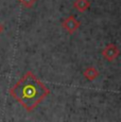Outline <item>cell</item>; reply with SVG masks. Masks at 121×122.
Here are the masks:
<instances>
[{
    "mask_svg": "<svg viewBox=\"0 0 121 122\" xmlns=\"http://www.w3.org/2000/svg\"><path fill=\"white\" fill-rule=\"evenodd\" d=\"M80 25H81V22L76 19L74 15L68 16V17L65 18L62 21L63 29L69 34H73L74 32H76L79 30V28H80Z\"/></svg>",
    "mask_w": 121,
    "mask_h": 122,
    "instance_id": "obj_2",
    "label": "cell"
},
{
    "mask_svg": "<svg viewBox=\"0 0 121 122\" xmlns=\"http://www.w3.org/2000/svg\"><path fill=\"white\" fill-rule=\"evenodd\" d=\"M120 50L117 45L115 44H108L105 48L102 50V55L107 62H113L119 56Z\"/></svg>",
    "mask_w": 121,
    "mask_h": 122,
    "instance_id": "obj_3",
    "label": "cell"
},
{
    "mask_svg": "<svg viewBox=\"0 0 121 122\" xmlns=\"http://www.w3.org/2000/svg\"><path fill=\"white\" fill-rule=\"evenodd\" d=\"M10 95L28 112H32L50 93L49 87L33 72L28 71L10 89Z\"/></svg>",
    "mask_w": 121,
    "mask_h": 122,
    "instance_id": "obj_1",
    "label": "cell"
},
{
    "mask_svg": "<svg viewBox=\"0 0 121 122\" xmlns=\"http://www.w3.org/2000/svg\"><path fill=\"white\" fill-rule=\"evenodd\" d=\"M2 31H3V25H2L1 23H0V33H1Z\"/></svg>",
    "mask_w": 121,
    "mask_h": 122,
    "instance_id": "obj_7",
    "label": "cell"
},
{
    "mask_svg": "<svg viewBox=\"0 0 121 122\" xmlns=\"http://www.w3.org/2000/svg\"><path fill=\"white\" fill-rule=\"evenodd\" d=\"M99 74H100L99 70L96 69L95 67H87L84 70V72H83L84 78L86 80H88V81H94V80H96L98 76H99Z\"/></svg>",
    "mask_w": 121,
    "mask_h": 122,
    "instance_id": "obj_4",
    "label": "cell"
},
{
    "mask_svg": "<svg viewBox=\"0 0 121 122\" xmlns=\"http://www.w3.org/2000/svg\"><path fill=\"white\" fill-rule=\"evenodd\" d=\"M73 8L79 12H86L90 8V1L89 0H76L73 2Z\"/></svg>",
    "mask_w": 121,
    "mask_h": 122,
    "instance_id": "obj_5",
    "label": "cell"
},
{
    "mask_svg": "<svg viewBox=\"0 0 121 122\" xmlns=\"http://www.w3.org/2000/svg\"><path fill=\"white\" fill-rule=\"evenodd\" d=\"M18 1H19L20 3L24 5V8L30 9V8H32V6L36 3L37 0H18Z\"/></svg>",
    "mask_w": 121,
    "mask_h": 122,
    "instance_id": "obj_6",
    "label": "cell"
}]
</instances>
